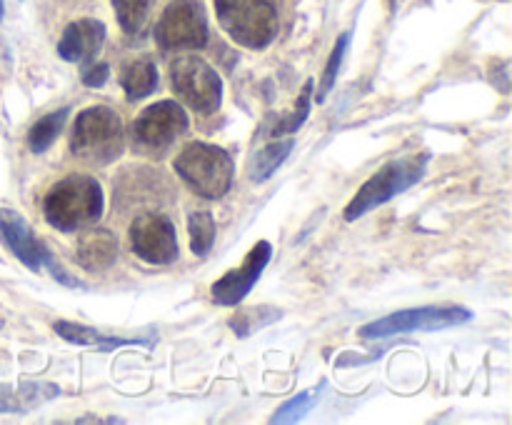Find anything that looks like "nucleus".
Masks as SVG:
<instances>
[{
	"label": "nucleus",
	"mask_w": 512,
	"mask_h": 425,
	"mask_svg": "<svg viewBox=\"0 0 512 425\" xmlns=\"http://www.w3.org/2000/svg\"><path fill=\"white\" fill-rule=\"evenodd\" d=\"M105 25L95 18H80L65 25L63 38L58 43V55L68 63H88L100 53L105 43Z\"/></svg>",
	"instance_id": "13"
},
{
	"label": "nucleus",
	"mask_w": 512,
	"mask_h": 425,
	"mask_svg": "<svg viewBox=\"0 0 512 425\" xmlns=\"http://www.w3.org/2000/svg\"><path fill=\"white\" fill-rule=\"evenodd\" d=\"M115 258H118V238L110 230H88L75 248V260L90 273L108 270Z\"/></svg>",
	"instance_id": "14"
},
{
	"label": "nucleus",
	"mask_w": 512,
	"mask_h": 425,
	"mask_svg": "<svg viewBox=\"0 0 512 425\" xmlns=\"http://www.w3.org/2000/svg\"><path fill=\"white\" fill-rule=\"evenodd\" d=\"M110 78V65L108 63H93L83 70L80 80L85 88H103Z\"/></svg>",
	"instance_id": "25"
},
{
	"label": "nucleus",
	"mask_w": 512,
	"mask_h": 425,
	"mask_svg": "<svg viewBox=\"0 0 512 425\" xmlns=\"http://www.w3.org/2000/svg\"><path fill=\"white\" fill-rule=\"evenodd\" d=\"M170 85L195 113L210 115L223 103V80L198 55H180L170 63Z\"/></svg>",
	"instance_id": "7"
},
{
	"label": "nucleus",
	"mask_w": 512,
	"mask_h": 425,
	"mask_svg": "<svg viewBox=\"0 0 512 425\" xmlns=\"http://www.w3.org/2000/svg\"><path fill=\"white\" fill-rule=\"evenodd\" d=\"M105 208L103 188L93 175H68L58 180L43 198L45 223L60 233L93 228Z\"/></svg>",
	"instance_id": "1"
},
{
	"label": "nucleus",
	"mask_w": 512,
	"mask_h": 425,
	"mask_svg": "<svg viewBox=\"0 0 512 425\" xmlns=\"http://www.w3.org/2000/svg\"><path fill=\"white\" fill-rule=\"evenodd\" d=\"M428 163H430V153L408 155V158H398L385 163L373 178H368L363 185H360L355 198L345 205L343 218L348 220V223H353V220L363 218V215L370 213V210L380 208V205H385L388 200L398 198L400 193L413 188V185L423 178L425 170H428Z\"/></svg>",
	"instance_id": "4"
},
{
	"label": "nucleus",
	"mask_w": 512,
	"mask_h": 425,
	"mask_svg": "<svg viewBox=\"0 0 512 425\" xmlns=\"http://www.w3.org/2000/svg\"><path fill=\"white\" fill-rule=\"evenodd\" d=\"M58 395L60 388L53 383H20L15 388H0V413H30Z\"/></svg>",
	"instance_id": "15"
},
{
	"label": "nucleus",
	"mask_w": 512,
	"mask_h": 425,
	"mask_svg": "<svg viewBox=\"0 0 512 425\" xmlns=\"http://www.w3.org/2000/svg\"><path fill=\"white\" fill-rule=\"evenodd\" d=\"M115 8V15H118L120 28L128 35L140 33L145 23H148L150 8H153L155 0H110Z\"/></svg>",
	"instance_id": "20"
},
{
	"label": "nucleus",
	"mask_w": 512,
	"mask_h": 425,
	"mask_svg": "<svg viewBox=\"0 0 512 425\" xmlns=\"http://www.w3.org/2000/svg\"><path fill=\"white\" fill-rule=\"evenodd\" d=\"M293 148H295L293 138L280 140V143H270L265 145V148H260L248 163L250 180H253V183H265V180L273 178V175L278 173L280 165H283L285 160H288V155L293 153Z\"/></svg>",
	"instance_id": "18"
},
{
	"label": "nucleus",
	"mask_w": 512,
	"mask_h": 425,
	"mask_svg": "<svg viewBox=\"0 0 512 425\" xmlns=\"http://www.w3.org/2000/svg\"><path fill=\"white\" fill-rule=\"evenodd\" d=\"M3 10H5V5H3V0H0V20H3Z\"/></svg>",
	"instance_id": "27"
},
{
	"label": "nucleus",
	"mask_w": 512,
	"mask_h": 425,
	"mask_svg": "<svg viewBox=\"0 0 512 425\" xmlns=\"http://www.w3.org/2000/svg\"><path fill=\"white\" fill-rule=\"evenodd\" d=\"M120 85H123L128 100L148 98L158 88V68L150 58L125 60L120 68Z\"/></svg>",
	"instance_id": "17"
},
{
	"label": "nucleus",
	"mask_w": 512,
	"mask_h": 425,
	"mask_svg": "<svg viewBox=\"0 0 512 425\" xmlns=\"http://www.w3.org/2000/svg\"><path fill=\"white\" fill-rule=\"evenodd\" d=\"M318 403V390H305V393H298L295 398H290L288 403H283L278 408V413L270 418L273 425H285V423H295V420L303 418L313 405Z\"/></svg>",
	"instance_id": "23"
},
{
	"label": "nucleus",
	"mask_w": 512,
	"mask_h": 425,
	"mask_svg": "<svg viewBox=\"0 0 512 425\" xmlns=\"http://www.w3.org/2000/svg\"><path fill=\"white\" fill-rule=\"evenodd\" d=\"M348 45H350V33H343L338 38V43H335L333 53H330V58H328V65H325V70H323V80H320V93H318L320 103L328 98L330 90H333V85H335V80H338L340 65H343L345 53H348Z\"/></svg>",
	"instance_id": "24"
},
{
	"label": "nucleus",
	"mask_w": 512,
	"mask_h": 425,
	"mask_svg": "<svg viewBox=\"0 0 512 425\" xmlns=\"http://www.w3.org/2000/svg\"><path fill=\"white\" fill-rule=\"evenodd\" d=\"M270 258H273V245L268 240H260L250 248V253L245 255L243 263L238 268L228 270L220 280H215L210 295L218 305H238L245 295L253 290V285L258 283L263 270L268 268Z\"/></svg>",
	"instance_id": "11"
},
{
	"label": "nucleus",
	"mask_w": 512,
	"mask_h": 425,
	"mask_svg": "<svg viewBox=\"0 0 512 425\" xmlns=\"http://www.w3.org/2000/svg\"><path fill=\"white\" fill-rule=\"evenodd\" d=\"M163 50H200L208 45V15L200 0H170L155 25Z\"/></svg>",
	"instance_id": "9"
},
{
	"label": "nucleus",
	"mask_w": 512,
	"mask_h": 425,
	"mask_svg": "<svg viewBox=\"0 0 512 425\" xmlns=\"http://www.w3.org/2000/svg\"><path fill=\"white\" fill-rule=\"evenodd\" d=\"M188 233H190V248L195 255H205L210 245L215 243V220L208 210H195L188 215Z\"/></svg>",
	"instance_id": "21"
},
{
	"label": "nucleus",
	"mask_w": 512,
	"mask_h": 425,
	"mask_svg": "<svg viewBox=\"0 0 512 425\" xmlns=\"http://www.w3.org/2000/svg\"><path fill=\"white\" fill-rule=\"evenodd\" d=\"M78 423H123L120 418H95V415H85V418H78Z\"/></svg>",
	"instance_id": "26"
},
{
	"label": "nucleus",
	"mask_w": 512,
	"mask_h": 425,
	"mask_svg": "<svg viewBox=\"0 0 512 425\" xmlns=\"http://www.w3.org/2000/svg\"><path fill=\"white\" fill-rule=\"evenodd\" d=\"M188 113L175 100H158L135 118L133 148L148 158H163L175 140L188 130Z\"/></svg>",
	"instance_id": "6"
},
{
	"label": "nucleus",
	"mask_w": 512,
	"mask_h": 425,
	"mask_svg": "<svg viewBox=\"0 0 512 425\" xmlns=\"http://www.w3.org/2000/svg\"><path fill=\"white\" fill-rule=\"evenodd\" d=\"M68 108H60L55 113H48L45 118H40L33 128L28 130V148L33 150L35 155L45 153V150L53 145V140L63 133L65 123H68Z\"/></svg>",
	"instance_id": "19"
},
{
	"label": "nucleus",
	"mask_w": 512,
	"mask_h": 425,
	"mask_svg": "<svg viewBox=\"0 0 512 425\" xmlns=\"http://www.w3.org/2000/svg\"><path fill=\"white\" fill-rule=\"evenodd\" d=\"M173 168L183 178V183L205 200L223 198L233 185L235 175V163L228 150L203 143V140L185 143L183 150L175 155Z\"/></svg>",
	"instance_id": "2"
},
{
	"label": "nucleus",
	"mask_w": 512,
	"mask_h": 425,
	"mask_svg": "<svg viewBox=\"0 0 512 425\" xmlns=\"http://www.w3.org/2000/svg\"><path fill=\"white\" fill-rule=\"evenodd\" d=\"M53 330L60 335V338L68 340V343L95 345V348H100V350L120 348V345H150V340H145V338H115V335L98 333V330L88 328V325L70 323V320H55Z\"/></svg>",
	"instance_id": "16"
},
{
	"label": "nucleus",
	"mask_w": 512,
	"mask_h": 425,
	"mask_svg": "<svg viewBox=\"0 0 512 425\" xmlns=\"http://www.w3.org/2000/svg\"><path fill=\"white\" fill-rule=\"evenodd\" d=\"M503 3H508V0H503Z\"/></svg>",
	"instance_id": "28"
},
{
	"label": "nucleus",
	"mask_w": 512,
	"mask_h": 425,
	"mask_svg": "<svg viewBox=\"0 0 512 425\" xmlns=\"http://www.w3.org/2000/svg\"><path fill=\"white\" fill-rule=\"evenodd\" d=\"M0 238H3V243L13 250V255L25 265V268L33 270V273H38V270L43 268L48 248L40 243L35 230L30 228V223L18 213V210H0Z\"/></svg>",
	"instance_id": "12"
},
{
	"label": "nucleus",
	"mask_w": 512,
	"mask_h": 425,
	"mask_svg": "<svg viewBox=\"0 0 512 425\" xmlns=\"http://www.w3.org/2000/svg\"><path fill=\"white\" fill-rule=\"evenodd\" d=\"M130 248L150 265H168L178 258L175 225L163 213H140L130 223Z\"/></svg>",
	"instance_id": "10"
},
{
	"label": "nucleus",
	"mask_w": 512,
	"mask_h": 425,
	"mask_svg": "<svg viewBox=\"0 0 512 425\" xmlns=\"http://www.w3.org/2000/svg\"><path fill=\"white\" fill-rule=\"evenodd\" d=\"M215 18L230 40L263 50L278 35V13L270 0H215Z\"/></svg>",
	"instance_id": "5"
},
{
	"label": "nucleus",
	"mask_w": 512,
	"mask_h": 425,
	"mask_svg": "<svg viewBox=\"0 0 512 425\" xmlns=\"http://www.w3.org/2000/svg\"><path fill=\"white\" fill-rule=\"evenodd\" d=\"M125 148L123 120L108 105H93L78 113L70 133V150L88 165H108Z\"/></svg>",
	"instance_id": "3"
},
{
	"label": "nucleus",
	"mask_w": 512,
	"mask_h": 425,
	"mask_svg": "<svg viewBox=\"0 0 512 425\" xmlns=\"http://www.w3.org/2000/svg\"><path fill=\"white\" fill-rule=\"evenodd\" d=\"M313 80H305L303 90H300V98H298V105H295V110L290 115H285L280 123H275L273 128V135H288V133H295V130L300 128V125L308 120L310 115V98H313Z\"/></svg>",
	"instance_id": "22"
},
{
	"label": "nucleus",
	"mask_w": 512,
	"mask_h": 425,
	"mask_svg": "<svg viewBox=\"0 0 512 425\" xmlns=\"http://www.w3.org/2000/svg\"><path fill=\"white\" fill-rule=\"evenodd\" d=\"M473 320V313L463 305H425L390 313L385 318L373 320L358 330L360 338H390V335L418 333V330H445L455 325H465Z\"/></svg>",
	"instance_id": "8"
}]
</instances>
